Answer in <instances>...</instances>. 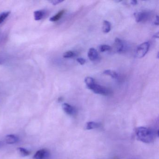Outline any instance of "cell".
Listing matches in <instances>:
<instances>
[{"mask_svg":"<svg viewBox=\"0 0 159 159\" xmlns=\"http://www.w3.org/2000/svg\"><path fill=\"white\" fill-rule=\"evenodd\" d=\"M111 29V25L110 23L107 21H104L103 22V31L105 33H108Z\"/></svg>","mask_w":159,"mask_h":159,"instance_id":"obj_14","label":"cell"},{"mask_svg":"<svg viewBox=\"0 0 159 159\" xmlns=\"http://www.w3.org/2000/svg\"><path fill=\"white\" fill-rule=\"evenodd\" d=\"M153 38H157V39H158V38H159V34H158V33L155 34V35L153 36Z\"/></svg>","mask_w":159,"mask_h":159,"instance_id":"obj_24","label":"cell"},{"mask_svg":"<svg viewBox=\"0 0 159 159\" xmlns=\"http://www.w3.org/2000/svg\"><path fill=\"white\" fill-rule=\"evenodd\" d=\"M77 62L80 64L81 65H84L85 64L86 62V60L85 59L83 58H78L77 59Z\"/></svg>","mask_w":159,"mask_h":159,"instance_id":"obj_20","label":"cell"},{"mask_svg":"<svg viewBox=\"0 0 159 159\" xmlns=\"http://www.w3.org/2000/svg\"><path fill=\"white\" fill-rule=\"evenodd\" d=\"M5 142L8 144H13L17 143L19 139L16 136L13 134L7 135L5 138Z\"/></svg>","mask_w":159,"mask_h":159,"instance_id":"obj_9","label":"cell"},{"mask_svg":"<svg viewBox=\"0 0 159 159\" xmlns=\"http://www.w3.org/2000/svg\"><path fill=\"white\" fill-rule=\"evenodd\" d=\"M100 124L94 121L88 122L86 123L85 129L86 130H92L100 127Z\"/></svg>","mask_w":159,"mask_h":159,"instance_id":"obj_12","label":"cell"},{"mask_svg":"<svg viewBox=\"0 0 159 159\" xmlns=\"http://www.w3.org/2000/svg\"><path fill=\"white\" fill-rule=\"evenodd\" d=\"M84 82L87 88L93 91L95 93L104 96H108L110 94V91L109 89L98 84L95 80L91 77L85 78Z\"/></svg>","mask_w":159,"mask_h":159,"instance_id":"obj_2","label":"cell"},{"mask_svg":"<svg viewBox=\"0 0 159 159\" xmlns=\"http://www.w3.org/2000/svg\"><path fill=\"white\" fill-rule=\"evenodd\" d=\"M103 74L106 75H107V76H110L112 79H117L119 77V75L116 71L111 70H105L103 72Z\"/></svg>","mask_w":159,"mask_h":159,"instance_id":"obj_13","label":"cell"},{"mask_svg":"<svg viewBox=\"0 0 159 159\" xmlns=\"http://www.w3.org/2000/svg\"><path fill=\"white\" fill-rule=\"evenodd\" d=\"M17 150L22 157H26V156H28L30 153V152L28 150L23 148H18Z\"/></svg>","mask_w":159,"mask_h":159,"instance_id":"obj_15","label":"cell"},{"mask_svg":"<svg viewBox=\"0 0 159 159\" xmlns=\"http://www.w3.org/2000/svg\"><path fill=\"white\" fill-rule=\"evenodd\" d=\"M159 131L157 133L150 128L145 127H139L136 129L137 138L139 141L145 143H150L154 141L156 133L159 136Z\"/></svg>","mask_w":159,"mask_h":159,"instance_id":"obj_1","label":"cell"},{"mask_svg":"<svg viewBox=\"0 0 159 159\" xmlns=\"http://www.w3.org/2000/svg\"><path fill=\"white\" fill-rule=\"evenodd\" d=\"M131 4H132V5H134V6H135V5H136L138 3V2L137 1H135V0H133V1H131Z\"/></svg>","mask_w":159,"mask_h":159,"instance_id":"obj_22","label":"cell"},{"mask_svg":"<svg viewBox=\"0 0 159 159\" xmlns=\"http://www.w3.org/2000/svg\"><path fill=\"white\" fill-rule=\"evenodd\" d=\"M154 25H159V17H158V16H156V19H155V21L154 22Z\"/></svg>","mask_w":159,"mask_h":159,"instance_id":"obj_21","label":"cell"},{"mask_svg":"<svg viewBox=\"0 0 159 159\" xmlns=\"http://www.w3.org/2000/svg\"><path fill=\"white\" fill-rule=\"evenodd\" d=\"M114 46H115L117 52L119 53L124 52L125 51V48H126L125 43L118 38L115 39V42H114Z\"/></svg>","mask_w":159,"mask_h":159,"instance_id":"obj_5","label":"cell"},{"mask_svg":"<svg viewBox=\"0 0 159 159\" xmlns=\"http://www.w3.org/2000/svg\"><path fill=\"white\" fill-rule=\"evenodd\" d=\"M4 59L3 57H2L0 56V66L1 65H2V64L4 63Z\"/></svg>","mask_w":159,"mask_h":159,"instance_id":"obj_23","label":"cell"},{"mask_svg":"<svg viewBox=\"0 0 159 159\" xmlns=\"http://www.w3.org/2000/svg\"><path fill=\"white\" fill-rule=\"evenodd\" d=\"M75 56H76V54H75L74 52H72V51H69L66 52L63 54V57L66 58H71V57H74Z\"/></svg>","mask_w":159,"mask_h":159,"instance_id":"obj_17","label":"cell"},{"mask_svg":"<svg viewBox=\"0 0 159 159\" xmlns=\"http://www.w3.org/2000/svg\"><path fill=\"white\" fill-rule=\"evenodd\" d=\"M149 48L150 43L148 42L141 43L137 48L136 51V57L139 58L144 57L148 52Z\"/></svg>","mask_w":159,"mask_h":159,"instance_id":"obj_3","label":"cell"},{"mask_svg":"<svg viewBox=\"0 0 159 159\" xmlns=\"http://www.w3.org/2000/svg\"><path fill=\"white\" fill-rule=\"evenodd\" d=\"M111 50V47L109 45H101L99 47V51L102 52H107V51H109Z\"/></svg>","mask_w":159,"mask_h":159,"instance_id":"obj_18","label":"cell"},{"mask_svg":"<svg viewBox=\"0 0 159 159\" xmlns=\"http://www.w3.org/2000/svg\"><path fill=\"white\" fill-rule=\"evenodd\" d=\"M3 143L2 141H0V148H2V147L3 146Z\"/></svg>","mask_w":159,"mask_h":159,"instance_id":"obj_25","label":"cell"},{"mask_svg":"<svg viewBox=\"0 0 159 159\" xmlns=\"http://www.w3.org/2000/svg\"><path fill=\"white\" fill-rule=\"evenodd\" d=\"M10 13H11V12L6 11L3 12L1 14H0V25L9 16Z\"/></svg>","mask_w":159,"mask_h":159,"instance_id":"obj_16","label":"cell"},{"mask_svg":"<svg viewBox=\"0 0 159 159\" xmlns=\"http://www.w3.org/2000/svg\"><path fill=\"white\" fill-rule=\"evenodd\" d=\"M46 11L42 10L37 11L34 12V16L35 20L36 21H39L42 19L46 15Z\"/></svg>","mask_w":159,"mask_h":159,"instance_id":"obj_10","label":"cell"},{"mask_svg":"<svg viewBox=\"0 0 159 159\" xmlns=\"http://www.w3.org/2000/svg\"><path fill=\"white\" fill-rule=\"evenodd\" d=\"M136 22L137 23L146 22L149 17V13L148 12L142 11L134 14Z\"/></svg>","mask_w":159,"mask_h":159,"instance_id":"obj_4","label":"cell"},{"mask_svg":"<svg viewBox=\"0 0 159 159\" xmlns=\"http://www.w3.org/2000/svg\"><path fill=\"white\" fill-rule=\"evenodd\" d=\"M88 57L91 61H95L98 57V52L94 48H90L88 51Z\"/></svg>","mask_w":159,"mask_h":159,"instance_id":"obj_8","label":"cell"},{"mask_svg":"<svg viewBox=\"0 0 159 159\" xmlns=\"http://www.w3.org/2000/svg\"><path fill=\"white\" fill-rule=\"evenodd\" d=\"M63 110L68 115H73L76 112V110L75 107L67 103H64L62 105Z\"/></svg>","mask_w":159,"mask_h":159,"instance_id":"obj_6","label":"cell"},{"mask_svg":"<svg viewBox=\"0 0 159 159\" xmlns=\"http://www.w3.org/2000/svg\"><path fill=\"white\" fill-rule=\"evenodd\" d=\"M65 12V10H64L59 11L55 15L50 18V21L52 22H57V21H58L61 19V17L64 15Z\"/></svg>","mask_w":159,"mask_h":159,"instance_id":"obj_11","label":"cell"},{"mask_svg":"<svg viewBox=\"0 0 159 159\" xmlns=\"http://www.w3.org/2000/svg\"><path fill=\"white\" fill-rule=\"evenodd\" d=\"M62 100H63V98H62V97L59 98H58V101H62Z\"/></svg>","mask_w":159,"mask_h":159,"instance_id":"obj_26","label":"cell"},{"mask_svg":"<svg viewBox=\"0 0 159 159\" xmlns=\"http://www.w3.org/2000/svg\"><path fill=\"white\" fill-rule=\"evenodd\" d=\"M62 2H63V1H61V0H52L50 1V2L54 5H57Z\"/></svg>","mask_w":159,"mask_h":159,"instance_id":"obj_19","label":"cell"},{"mask_svg":"<svg viewBox=\"0 0 159 159\" xmlns=\"http://www.w3.org/2000/svg\"><path fill=\"white\" fill-rule=\"evenodd\" d=\"M49 155L48 152L44 149L38 151L33 156V159H45Z\"/></svg>","mask_w":159,"mask_h":159,"instance_id":"obj_7","label":"cell"}]
</instances>
